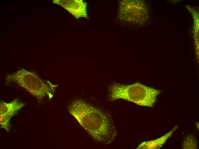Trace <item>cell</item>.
<instances>
[{"label": "cell", "mask_w": 199, "mask_h": 149, "mask_svg": "<svg viewBox=\"0 0 199 149\" xmlns=\"http://www.w3.org/2000/svg\"><path fill=\"white\" fill-rule=\"evenodd\" d=\"M68 111L96 142L108 144L115 138L117 132L112 120L100 109L77 100L69 106Z\"/></svg>", "instance_id": "obj_1"}, {"label": "cell", "mask_w": 199, "mask_h": 149, "mask_svg": "<svg viewBox=\"0 0 199 149\" xmlns=\"http://www.w3.org/2000/svg\"><path fill=\"white\" fill-rule=\"evenodd\" d=\"M110 99H123L142 106L152 107L161 91L139 83L129 85L118 83L112 84L109 88Z\"/></svg>", "instance_id": "obj_2"}, {"label": "cell", "mask_w": 199, "mask_h": 149, "mask_svg": "<svg viewBox=\"0 0 199 149\" xmlns=\"http://www.w3.org/2000/svg\"><path fill=\"white\" fill-rule=\"evenodd\" d=\"M5 81L7 84L12 82L16 83L36 97L39 102L46 95L50 99L53 96L52 93L57 87L49 81L47 83L36 73L23 68L7 74Z\"/></svg>", "instance_id": "obj_3"}, {"label": "cell", "mask_w": 199, "mask_h": 149, "mask_svg": "<svg viewBox=\"0 0 199 149\" xmlns=\"http://www.w3.org/2000/svg\"><path fill=\"white\" fill-rule=\"evenodd\" d=\"M25 105L17 98L10 103L4 101L0 103V124L1 128L9 132L11 127L9 120L11 118L16 114Z\"/></svg>", "instance_id": "obj_4"}, {"label": "cell", "mask_w": 199, "mask_h": 149, "mask_svg": "<svg viewBox=\"0 0 199 149\" xmlns=\"http://www.w3.org/2000/svg\"><path fill=\"white\" fill-rule=\"evenodd\" d=\"M53 2L63 7L77 19L80 17L87 18V3L82 0H54Z\"/></svg>", "instance_id": "obj_5"}, {"label": "cell", "mask_w": 199, "mask_h": 149, "mask_svg": "<svg viewBox=\"0 0 199 149\" xmlns=\"http://www.w3.org/2000/svg\"><path fill=\"white\" fill-rule=\"evenodd\" d=\"M177 125L169 132L162 136L154 140L142 142L138 146V149H159L161 148L167 140L177 129Z\"/></svg>", "instance_id": "obj_6"}, {"label": "cell", "mask_w": 199, "mask_h": 149, "mask_svg": "<svg viewBox=\"0 0 199 149\" xmlns=\"http://www.w3.org/2000/svg\"><path fill=\"white\" fill-rule=\"evenodd\" d=\"M182 147L184 149L197 148V144L195 137L192 135L186 136L183 141Z\"/></svg>", "instance_id": "obj_7"}]
</instances>
